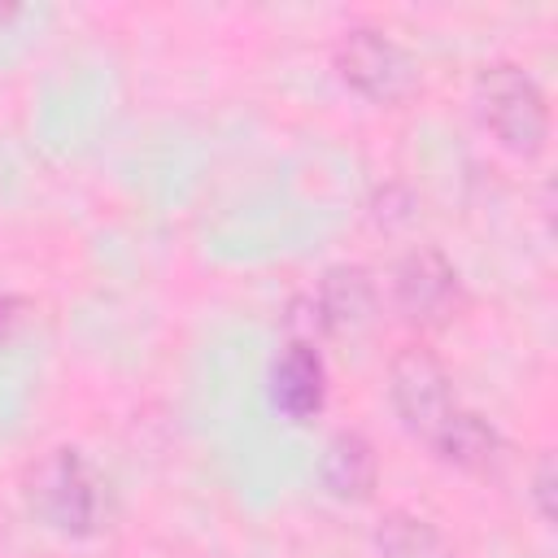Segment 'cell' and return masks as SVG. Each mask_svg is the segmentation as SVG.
Listing matches in <instances>:
<instances>
[{
	"mask_svg": "<svg viewBox=\"0 0 558 558\" xmlns=\"http://www.w3.org/2000/svg\"><path fill=\"white\" fill-rule=\"evenodd\" d=\"M392 301H397L405 323H414L423 331H436V327H449L462 314L466 292H462V279H458L453 262L445 253L418 244L392 266Z\"/></svg>",
	"mask_w": 558,
	"mask_h": 558,
	"instance_id": "cell-4",
	"label": "cell"
},
{
	"mask_svg": "<svg viewBox=\"0 0 558 558\" xmlns=\"http://www.w3.org/2000/svg\"><path fill=\"white\" fill-rule=\"evenodd\" d=\"M375 480H379V458H375V445L357 432H336L323 449V462H318V484L327 497L336 501H366L375 493Z\"/></svg>",
	"mask_w": 558,
	"mask_h": 558,
	"instance_id": "cell-8",
	"label": "cell"
},
{
	"mask_svg": "<svg viewBox=\"0 0 558 558\" xmlns=\"http://www.w3.org/2000/svg\"><path fill=\"white\" fill-rule=\"evenodd\" d=\"M432 449H436L449 466L480 475V471H493V466H497V458H501V436H497L480 414L453 410V414L445 418V427L432 436Z\"/></svg>",
	"mask_w": 558,
	"mask_h": 558,
	"instance_id": "cell-9",
	"label": "cell"
},
{
	"mask_svg": "<svg viewBox=\"0 0 558 558\" xmlns=\"http://www.w3.org/2000/svg\"><path fill=\"white\" fill-rule=\"evenodd\" d=\"M558 484V471H554V458L545 453L541 462H536V475H532V501H536V510H541V519L545 523H554L558 519V501H554V488Z\"/></svg>",
	"mask_w": 558,
	"mask_h": 558,
	"instance_id": "cell-11",
	"label": "cell"
},
{
	"mask_svg": "<svg viewBox=\"0 0 558 558\" xmlns=\"http://www.w3.org/2000/svg\"><path fill=\"white\" fill-rule=\"evenodd\" d=\"M26 501L65 536H87L100 519V484L78 449H48L26 471Z\"/></svg>",
	"mask_w": 558,
	"mask_h": 558,
	"instance_id": "cell-2",
	"label": "cell"
},
{
	"mask_svg": "<svg viewBox=\"0 0 558 558\" xmlns=\"http://www.w3.org/2000/svg\"><path fill=\"white\" fill-rule=\"evenodd\" d=\"M388 397H392V410L397 418L405 423L410 436L427 440L445 427V418L458 410L453 405V384H449V371L440 366L436 353L427 349H401L388 366Z\"/></svg>",
	"mask_w": 558,
	"mask_h": 558,
	"instance_id": "cell-5",
	"label": "cell"
},
{
	"mask_svg": "<svg viewBox=\"0 0 558 558\" xmlns=\"http://www.w3.org/2000/svg\"><path fill=\"white\" fill-rule=\"evenodd\" d=\"M323 397H327V371H323V357L314 344H301V340H288L270 366V405L292 418V423H305L323 410Z\"/></svg>",
	"mask_w": 558,
	"mask_h": 558,
	"instance_id": "cell-6",
	"label": "cell"
},
{
	"mask_svg": "<svg viewBox=\"0 0 558 558\" xmlns=\"http://www.w3.org/2000/svg\"><path fill=\"white\" fill-rule=\"evenodd\" d=\"M331 61H336V74L357 96H366L375 105H397L418 87L414 57L397 39H388L384 31H371V26L344 31L336 52H331Z\"/></svg>",
	"mask_w": 558,
	"mask_h": 558,
	"instance_id": "cell-3",
	"label": "cell"
},
{
	"mask_svg": "<svg viewBox=\"0 0 558 558\" xmlns=\"http://www.w3.org/2000/svg\"><path fill=\"white\" fill-rule=\"evenodd\" d=\"M375 545H379L384 558H449L440 536H436V527L414 519V514H405V510H392V514L379 519Z\"/></svg>",
	"mask_w": 558,
	"mask_h": 558,
	"instance_id": "cell-10",
	"label": "cell"
},
{
	"mask_svg": "<svg viewBox=\"0 0 558 558\" xmlns=\"http://www.w3.org/2000/svg\"><path fill=\"white\" fill-rule=\"evenodd\" d=\"M314 310H318L323 331L353 336V331L371 327V318L379 310V288H375V279H371L366 266H331L318 279Z\"/></svg>",
	"mask_w": 558,
	"mask_h": 558,
	"instance_id": "cell-7",
	"label": "cell"
},
{
	"mask_svg": "<svg viewBox=\"0 0 558 558\" xmlns=\"http://www.w3.org/2000/svg\"><path fill=\"white\" fill-rule=\"evenodd\" d=\"M475 109L480 122L493 131L501 148L514 157H536L549 140V105L532 74L519 65H493L475 78Z\"/></svg>",
	"mask_w": 558,
	"mask_h": 558,
	"instance_id": "cell-1",
	"label": "cell"
},
{
	"mask_svg": "<svg viewBox=\"0 0 558 558\" xmlns=\"http://www.w3.org/2000/svg\"><path fill=\"white\" fill-rule=\"evenodd\" d=\"M17 310H22L17 301H9V296H0V336H4V331H9V327H13L17 318H22Z\"/></svg>",
	"mask_w": 558,
	"mask_h": 558,
	"instance_id": "cell-12",
	"label": "cell"
}]
</instances>
